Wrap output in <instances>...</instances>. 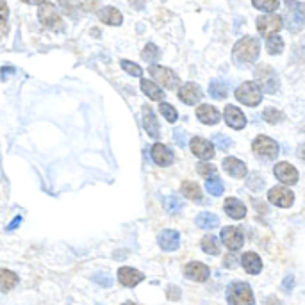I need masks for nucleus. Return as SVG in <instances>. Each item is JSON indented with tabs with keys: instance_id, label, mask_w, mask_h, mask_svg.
Listing matches in <instances>:
<instances>
[{
	"instance_id": "43",
	"label": "nucleus",
	"mask_w": 305,
	"mask_h": 305,
	"mask_svg": "<svg viewBox=\"0 0 305 305\" xmlns=\"http://www.w3.org/2000/svg\"><path fill=\"white\" fill-rule=\"evenodd\" d=\"M77 2L86 13H95L100 9V0H77Z\"/></svg>"
},
{
	"instance_id": "52",
	"label": "nucleus",
	"mask_w": 305,
	"mask_h": 305,
	"mask_svg": "<svg viewBox=\"0 0 305 305\" xmlns=\"http://www.w3.org/2000/svg\"><path fill=\"white\" fill-rule=\"evenodd\" d=\"M129 4H131L134 9H138V11H140V9L145 7V0H129Z\"/></svg>"
},
{
	"instance_id": "15",
	"label": "nucleus",
	"mask_w": 305,
	"mask_h": 305,
	"mask_svg": "<svg viewBox=\"0 0 305 305\" xmlns=\"http://www.w3.org/2000/svg\"><path fill=\"white\" fill-rule=\"evenodd\" d=\"M184 275H186L189 280H195V282H205V280L209 279L211 271L204 262L193 261V262H189V264H186Z\"/></svg>"
},
{
	"instance_id": "34",
	"label": "nucleus",
	"mask_w": 305,
	"mask_h": 305,
	"mask_svg": "<svg viewBox=\"0 0 305 305\" xmlns=\"http://www.w3.org/2000/svg\"><path fill=\"white\" fill-rule=\"evenodd\" d=\"M164 207H166V211H168V213L177 214V213H179V211H182L184 202L180 200L179 196L170 195V196H166V198H164Z\"/></svg>"
},
{
	"instance_id": "29",
	"label": "nucleus",
	"mask_w": 305,
	"mask_h": 305,
	"mask_svg": "<svg viewBox=\"0 0 305 305\" xmlns=\"http://www.w3.org/2000/svg\"><path fill=\"white\" fill-rule=\"evenodd\" d=\"M195 223L198 225L200 229H205V230H209V229H214L220 225V218L216 214L213 213H200L196 216Z\"/></svg>"
},
{
	"instance_id": "46",
	"label": "nucleus",
	"mask_w": 305,
	"mask_h": 305,
	"mask_svg": "<svg viewBox=\"0 0 305 305\" xmlns=\"http://www.w3.org/2000/svg\"><path fill=\"white\" fill-rule=\"evenodd\" d=\"M214 143L218 145L222 150H229L232 147V140H230V138H227V136H222V134L214 136Z\"/></svg>"
},
{
	"instance_id": "33",
	"label": "nucleus",
	"mask_w": 305,
	"mask_h": 305,
	"mask_svg": "<svg viewBox=\"0 0 305 305\" xmlns=\"http://www.w3.org/2000/svg\"><path fill=\"white\" fill-rule=\"evenodd\" d=\"M141 57H143L145 61L150 63V65H153V63L161 57V50L157 48V45L153 43H147V47L143 48V52H141Z\"/></svg>"
},
{
	"instance_id": "6",
	"label": "nucleus",
	"mask_w": 305,
	"mask_h": 305,
	"mask_svg": "<svg viewBox=\"0 0 305 305\" xmlns=\"http://www.w3.org/2000/svg\"><path fill=\"white\" fill-rule=\"evenodd\" d=\"M255 25H257V31L261 36L268 38L271 34H279V31L284 27V20L275 13H266L261 14V16L255 20Z\"/></svg>"
},
{
	"instance_id": "44",
	"label": "nucleus",
	"mask_w": 305,
	"mask_h": 305,
	"mask_svg": "<svg viewBox=\"0 0 305 305\" xmlns=\"http://www.w3.org/2000/svg\"><path fill=\"white\" fill-rule=\"evenodd\" d=\"M196 171H198L202 177L209 179V177H213V175L216 173V166L209 164V162H198V166H196Z\"/></svg>"
},
{
	"instance_id": "40",
	"label": "nucleus",
	"mask_w": 305,
	"mask_h": 305,
	"mask_svg": "<svg viewBox=\"0 0 305 305\" xmlns=\"http://www.w3.org/2000/svg\"><path fill=\"white\" fill-rule=\"evenodd\" d=\"M262 118H264V122L270 123V125H275V123H279L284 120V114L280 113L279 109H273V107H268V109H264V113H262Z\"/></svg>"
},
{
	"instance_id": "36",
	"label": "nucleus",
	"mask_w": 305,
	"mask_h": 305,
	"mask_svg": "<svg viewBox=\"0 0 305 305\" xmlns=\"http://www.w3.org/2000/svg\"><path fill=\"white\" fill-rule=\"evenodd\" d=\"M209 95L213 98H225L227 96V86L222 80H213L209 84Z\"/></svg>"
},
{
	"instance_id": "28",
	"label": "nucleus",
	"mask_w": 305,
	"mask_h": 305,
	"mask_svg": "<svg viewBox=\"0 0 305 305\" xmlns=\"http://www.w3.org/2000/svg\"><path fill=\"white\" fill-rule=\"evenodd\" d=\"M282 20H284V23H286V27H288L291 32H298L305 23L304 20H302L300 14H298L293 7H289L288 14H286V18H282Z\"/></svg>"
},
{
	"instance_id": "1",
	"label": "nucleus",
	"mask_w": 305,
	"mask_h": 305,
	"mask_svg": "<svg viewBox=\"0 0 305 305\" xmlns=\"http://www.w3.org/2000/svg\"><path fill=\"white\" fill-rule=\"evenodd\" d=\"M261 52V43L253 36H244L232 48V56L239 63H255Z\"/></svg>"
},
{
	"instance_id": "4",
	"label": "nucleus",
	"mask_w": 305,
	"mask_h": 305,
	"mask_svg": "<svg viewBox=\"0 0 305 305\" xmlns=\"http://www.w3.org/2000/svg\"><path fill=\"white\" fill-rule=\"evenodd\" d=\"M255 75V82L264 93H277L279 89V75L271 68L270 65H259L253 72Z\"/></svg>"
},
{
	"instance_id": "47",
	"label": "nucleus",
	"mask_w": 305,
	"mask_h": 305,
	"mask_svg": "<svg viewBox=\"0 0 305 305\" xmlns=\"http://www.w3.org/2000/svg\"><path fill=\"white\" fill-rule=\"evenodd\" d=\"M286 5L295 9V11H297V13L302 16V20L305 22V4H304V2H297V0H286Z\"/></svg>"
},
{
	"instance_id": "32",
	"label": "nucleus",
	"mask_w": 305,
	"mask_h": 305,
	"mask_svg": "<svg viewBox=\"0 0 305 305\" xmlns=\"http://www.w3.org/2000/svg\"><path fill=\"white\" fill-rule=\"evenodd\" d=\"M252 4L259 11L264 13H275L280 7V0H252Z\"/></svg>"
},
{
	"instance_id": "16",
	"label": "nucleus",
	"mask_w": 305,
	"mask_h": 305,
	"mask_svg": "<svg viewBox=\"0 0 305 305\" xmlns=\"http://www.w3.org/2000/svg\"><path fill=\"white\" fill-rule=\"evenodd\" d=\"M223 118H225V123L232 129H237L241 131L244 125H246V116L243 114V111L235 105H227L225 111H223Z\"/></svg>"
},
{
	"instance_id": "9",
	"label": "nucleus",
	"mask_w": 305,
	"mask_h": 305,
	"mask_svg": "<svg viewBox=\"0 0 305 305\" xmlns=\"http://www.w3.org/2000/svg\"><path fill=\"white\" fill-rule=\"evenodd\" d=\"M268 200L277 207H291L295 202V195L284 186H275L268 191Z\"/></svg>"
},
{
	"instance_id": "31",
	"label": "nucleus",
	"mask_w": 305,
	"mask_h": 305,
	"mask_svg": "<svg viewBox=\"0 0 305 305\" xmlns=\"http://www.w3.org/2000/svg\"><path fill=\"white\" fill-rule=\"evenodd\" d=\"M202 250L205 253H209V255H218L220 253V243L218 239L214 237V235H205L202 237Z\"/></svg>"
},
{
	"instance_id": "53",
	"label": "nucleus",
	"mask_w": 305,
	"mask_h": 305,
	"mask_svg": "<svg viewBox=\"0 0 305 305\" xmlns=\"http://www.w3.org/2000/svg\"><path fill=\"white\" fill-rule=\"evenodd\" d=\"M293 282H295V280H293L291 275H289V277H286V280H284V289H286V291H289V288H291Z\"/></svg>"
},
{
	"instance_id": "3",
	"label": "nucleus",
	"mask_w": 305,
	"mask_h": 305,
	"mask_svg": "<svg viewBox=\"0 0 305 305\" xmlns=\"http://www.w3.org/2000/svg\"><path fill=\"white\" fill-rule=\"evenodd\" d=\"M229 305H255L252 288L246 282H232L227 289Z\"/></svg>"
},
{
	"instance_id": "24",
	"label": "nucleus",
	"mask_w": 305,
	"mask_h": 305,
	"mask_svg": "<svg viewBox=\"0 0 305 305\" xmlns=\"http://www.w3.org/2000/svg\"><path fill=\"white\" fill-rule=\"evenodd\" d=\"M223 209H225V213L234 220H243L244 216H246V205L241 200H237V198H227V200H225V205H223Z\"/></svg>"
},
{
	"instance_id": "42",
	"label": "nucleus",
	"mask_w": 305,
	"mask_h": 305,
	"mask_svg": "<svg viewBox=\"0 0 305 305\" xmlns=\"http://www.w3.org/2000/svg\"><path fill=\"white\" fill-rule=\"evenodd\" d=\"M246 186H248L250 189H253V191H261V189L264 188V179H262L261 175L252 173L248 177V180H246Z\"/></svg>"
},
{
	"instance_id": "18",
	"label": "nucleus",
	"mask_w": 305,
	"mask_h": 305,
	"mask_svg": "<svg viewBox=\"0 0 305 305\" xmlns=\"http://www.w3.org/2000/svg\"><path fill=\"white\" fill-rule=\"evenodd\" d=\"M143 127L152 140H159V136H161V132H159V122H157V116L153 114L150 105H143Z\"/></svg>"
},
{
	"instance_id": "7",
	"label": "nucleus",
	"mask_w": 305,
	"mask_h": 305,
	"mask_svg": "<svg viewBox=\"0 0 305 305\" xmlns=\"http://www.w3.org/2000/svg\"><path fill=\"white\" fill-rule=\"evenodd\" d=\"M149 74L153 77V80H157V82L161 84L162 87H166V89H175L180 82L179 75L175 74L173 70H170V68H166V66L150 65Z\"/></svg>"
},
{
	"instance_id": "2",
	"label": "nucleus",
	"mask_w": 305,
	"mask_h": 305,
	"mask_svg": "<svg viewBox=\"0 0 305 305\" xmlns=\"http://www.w3.org/2000/svg\"><path fill=\"white\" fill-rule=\"evenodd\" d=\"M38 18H39V23L43 27H47V29H50V31L54 32L65 31V22H63L61 14L57 13V7L52 2L43 0L38 5Z\"/></svg>"
},
{
	"instance_id": "35",
	"label": "nucleus",
	"mask_w": 305,
	"mask_h": 305,
	"mask_svg": "<svg viewBox=\"0 0 305 305\" xmlns=\"http://www.w3.org/2000/svg\"><path fill=\"white\" fill-rule=\"evenodd\" d=\"M205 189H207V193H211L213 196H222L223 193V184L222 180L218 179V177H209L207 179V182H205Z\"/></svg>"
},
{
	"instance_id": "25",
	"label": "nucleus",
	"mask_w": 305,
	"mask_h": 305,
	"mask_svg": "<svg viewBox=\"0 0 305 305\" xmlns=\"http://www.w3.org/2000/svg\"><path fill=\"white\" fill-rule=\"evenodd\" d=\"M18 284V275L11 270H5V268H0V291L7 293L11 289L16 288Z\"/></svg>"
},
{
	"instance_id": "38",
	"label": "nucleus",
	"mask_w": 305,
	"mask_h": 305,
	"mask_svg": "<svg viewBox=\"0 0 305 305\" xmlns=\"http://www.w3.org/2000/svg\"><path fill=\"white\" fill-rule=\"evenodd\" d=\"M57 4H59V7H61V11L65 14H68V16L72 18H77V7L78 4L75 2V0H57Z\"/></svg>"
},
{
	"instance_id": "30",
	"label": "nucleus",
	"mask_w": 305,
	"mask_h": 305,
	"mask_svg": "<svg viewBox=\"0 0 305 305\" xmlns=\"http://www.w3.org/2000/svg\"><path fill=\"white\" fill-rule=\"evenodd\" d=\"M266 50L271 56H277L284 50V39L279 34H271L266 38Z\"/></svg>"
},
{
	"instance_id": "37",
	"label": "nucleus",
	"mask_w": 305,
	"mask_h": 305,
	"mask_svg": "<svg viewBox=\"0 0 305 305\" xmlns=\"http://www.w3.org/2000/svg\"><path fill=\"white\" fill-rule=\"evenodd\" d=\"M159 111H161V114L170 123H175V122H177V118H179V113H177V109H175L171 104H168V102H161V105H159Z\"/></svg>"
},
{
	"instance_id": "45",
	"label": "nucleus",
	"mask_w": 305,
	"mask_h": 305,
	"mask_svg": "<svg viewBox=\"0 0 305 305\" xmlns=\"http://www.w3.org/2000/svg\"><path fill=\"white\" fill-rule=\"evenodd\" d=\"M93 282H96L98 286H102V288H111V286H113V277L102 271V273L93 275Z\"/></svg>"
},
{
	"instance_id": "50",
	"label": "nucleus",
	"mask_w": 305,
	"mask_h": 305,
	"mask_svg": "<svg viewBox=\"0 0 305 305\" xmlns=\"http://www.w3.org/2000/svg\"><path fill=\"white\" fill-rule=\"evenodd\" d=\"M179 297H180V291L175 288V286L168 289V298H171V300H179Z\"/></svg>"
},
{
	"instance_id": "54",
	"label": "nucleus",
	"mask_w": 305,
	"mask_h": 305,
	"mask_svg": "<svg viewBox=\"0 0 305 305\" xmlns=\"http://www.w3.org/2000/svg\"><path fill=\"white\" fill-rule=\"evenodd\" d=\"M14 72H16V70H14V68H11V66H4V68H2V78L5 80V75H7V74H14Z\"/></svg>"
},
{
	"instance_id": "14",
	"label": "nucleus",
	"mask_w": 305,
	"mask_h": 305,
	"mask_svg": "<svg viewBox=\"0 0 305 305\" xmlns=\"http://www.w3.org/2000/svg\"><path fill=\"white\" fill-rule=\"evenodd\" d=\"M179 98L186 105H195L202 98V89L198 84L195 82H186L184 86L179 87Z\"/></svg>"
},
{
	"instance_id": "19",
	"label": "nucleus",
	"mask_w": 305,
	"mask_h": 305,
	"mask_svg": "<svg viewBox=\"0 0 305 305\" xmlns=\"http://www.w3.org/2000/svg\"><path fill=\"white\" fill-rule=\"evenodd\" d=\"M191 152L196 157H200L204 161L213 159L214 157V145L211 141L204 140V138H193L191 140Z\"/></svg>"
},
{
	"instance_id": "17",
	"label": "nucleus",
	"mask_w": 305,
	"mask_h": 305,
	"mask_svg": "<svg viewBox=\"0 0 305 305\" xmlns=\"http://www.w3.org/2000/svg\"><path fill=\"white\" fill-rule=\"evenodd\" d=\"M150 155L157 166H170L173 162V152L162 143H153L150 149Z\"/></svg>"
},
{
	"instance_id": "10",
	"label": "nucleus",
	"mask_w": 305,
	"mask_h": 305,
	"mask_svg": "<svg viewBox=\"0 0 305 305\" xmlns=\"http://www.w3.org/2000/svg\"><path fill=\"white\" fill-rule=\"evenodd\" d=\"M145 280V275L140 270L131 266H122L118 270V282L125 286V288H136L140 282Z\"/></svg>"
},
{
	"instance_id": "26",
	"label": "nucleus",
	"mask_w": 305,
	"mask_h": 305,
	"mask_svg": "<svg viewBox=\"0 0 305 305\" xmlns=\"http://www.w3.org/2000/svg\"><path fill=\"white\" fill-rule=\"evenodd\" d=\"M141 89H143V93L149 96L150 100L161 102L164 98V93H162L161 87L157 86V82H152L149 78H141Z\"/></svg>"
},
{
	"instance_id": "55",
	"label": "nucleus",
	"mask_w": 305,
	"mask_h": 305,
	"mask_svg": "<svg viewBox=\"0 0 305 305\" xmlns=\"http://www.w3.org/2000/svg\"><path fill=\"white\" fill-rule=\"evenodd\" d=\"M22 2H25V4H41V2H43V0H22Z\"/></svg>"
},
{
	"instance_id": "11",
	"label": "nucleus",
	"mask_w": 305,
	"mask_h": 305,
	"mask_svg": "<svg viewBox=\"0 0 305 305\" xmlns=\"http://www.w3.org/2000/svg\"><path fill=\"white\" fill-rule=\"evenodd\" d=\"M222 243L227 246L230 252H235V250H239L244 243V235L239 229L235 227H225L222 230Z\"/></svg>"
},
{
	"instance_id": "27",
	"label": "nucleus",
	"mask_w": 305,
	"mask_h": 305,
	"mask_svg": "<svg viewBox=\"0 0 305 305\" xmlns=\"http://www.w3.org/2000/svg\"><path fill=\"white\" fill-rule=\"evenodd\" d=\"M180 191H182V195L186 196V198H189V200L202 202V189L196 182L186 180V182H182V186H180Z\"/></svg>"
},
{
	"instance_id": "56",
	"label": "nucleus",
	"mask_w": 305,
	"mask_h": 305,
	"mask_svg": "<svg viewBox=\"0 0 305 305\" xmlns=\"http://www.w3.org/2000/svg\"><path fill=\"white\" fill-rule=\"evenodd\" d=\"M122 305H138V304H134V302H125V304H122Z\"/></svg>"
},
{
	"instance_id": "13",
	"label": "nucleus",
	"mask_w": 305,
	"mask_h": 305,
	"mask_svg": "<svg viewBox=\"0 0 305 305\" xmlns=\"http://www.w3.org/2000/svg\"><path fill=\"white\" fill-rule=\"evenodd\" d=\"M157 243L164 252H175L180 246V234L177 230L166 229V230H162L161 234L157 235Z\"/></svg>"
},
{
	"instance_id": "20",
	"label": "nucleus",
	"mask_w": 305,
	"mask_h": 305,
	"mask_svg": "<svg viewBox=\"0 0 305 305\" xmlns=\"http://www.w3.org/2000/svg\"><path fill=\"white\" fill-rule=\"evenodd\" d=\"M98 18H100V22L105 23V25H111V27H118L123 23V14L120 9L113 7V5H105V7L98 9Z\"/></svg>"
},
{
	"instance_id": "41",
	"label": "nucleus",
	"mask_w": 305,
	"mask_h": 305,
	"mask_svg": "<svg viewBox=\"0 0 305 305\" xmlns=\"http://www.w3.org/2000/svg\"><path fill=\"white\" fill-rule=\"evenodd\" d=\"M120 66H122L123 70H125L129 75H132V77H141V75H143V68H141L140 65H136V63H132V61H127V59H122V61H120Z\"/></svg>"
},
{
	"instance_id": "8",
	"label": "nucleus",
	"mask_w": 305,
	"mask_h": 305,
	"mask_svg": "<svg viewBox=\"0 0 305 305\" xmlns=\"http://www.w3.org/2000/svg\"><path fill=\"white\" fill-rule=\"evenodd\" d=\"M252 149L262 159H275V157L279 155V145H277V141L268 138V136H257L253 140Z\"/></svg>"
},
{
	"instance_id": "21",
	"label": "nucleus",
	"mask_w": 305,
	"mask_h": 305,
	"mask_svg": "<svg viewBox=\"0 0 305 305\" xmlns=\"http://www.w3.org/2000/svg\"><path fill=\"white\" fill-rule=\"evenodd\" d=\"M196 118L200 120L204 125H216L220 122V111L214 107V105H209V104H202L198 109H196Z\"/></svg>"
},
{
	"instance_id": "12",
	"label": "nucleus",
	"mask_w": 305,
	"mask_h": 305,
	"mask_svg": "<svg viewBox=\"0 0 305 305\" xmlns=\"http://www.w3.org/2000/svg\"><path fill=\"white\" fill-rule=\"evenodd\" d=\"M273 173H275V177L280 180V182L288 184V186L298 182V171H297V168H295L293 164H289V162H286V161L279 162V164H275Z\"/></svg>"
},
{
	"instance_id": "48",
	"label": "nucleus",
	"mask_w": 305,
	"mask_h": 305,
	"mask_svg": "<svg viewBox=\"0 0 305 305\" xmlns=\"http://www.w3.org/2000/svg\"><path fill=\"white\" fill-rule=\"evenodd\" d=\"M173 138H175V143L179 145V147H186V143H188V134L182 129H175Z\"/></svg>"
},
{
	"instance_id": "22",
	"label": "nucleus",
	"mask_w": 305,
	"mask_h": 305,
	"mask_svg": "<svg viewBox=\"0 0 305 305\" xmlns=\"http://www.w3.org/2000/svg\"><path fill=\"white\" fill-rule=\"evenodd\" d=\"M223 170L227 171L230 177L234 179H243L244 175H246V164L239 159H235V157H227V159H223Z\"/></svg>"
},
{
	"instance_id": "49",
	"label": "nucleus",
	"mask_w": 305,
	"mask_h": 305,
	"mask_svg": "<svg viewBox=\"0 0 305 305\" xmlns=\"http://www.w3.org/2000/svg\"><path fill=\"white\" fill-rule=\"evenodd\" d=\"M20 223H22V216H16V218H14L13 222L9 223V225H7V229H5V230H7V232L14 230V229H18V227H20Z\"/></svg>"
},
{
	"instance_id": "39",
	"label": "nucleus",
	"mask_w": 305,
	"mask_h": 305,
	"mask_svg": "<svg viewBox=\"0 0 305 305\" xmlns=\"http://www.w3.org/2000/svg\"><path fill=\"white\" fill-rule=\"evenodd\" d=\"M7 18H9V7L5 0H0V36L7 34Z\"/></svg>"
},
{
	"instance_id": "51",
	"label": "nucleus",
	"mask_w": 305,
	"mask_h": 305,
	"mask_svg": "<svg viewBox=\"0 0 305 305\" xmlns=\"http://www.w3.org/2000/svg\"><path fill=\"white\" fill-rule=\"evenodd\" d=\"M237 264V259H234V255H227L225 257V266L227 268H234Z\"/></svg>"
},
{
	"instance_id": "5",
	"label": "nucleus",
	"mask_w": 305,
	"mask_h": 305,
	"mask_svg": "<svg viewBox=\"0 0 305 305\" xmlns=\"http://www.w3.org/2000/svg\"><path fill=\"white\" fill-rule=\"evenodd\" d=\"M235 98L244 105L255 107L261 104L262 100V91L257 86V82H243L237 89H235Z\"/></svg>"
},
{
	"instance_id": "23",
	"label": "nucleus",
	"mask_w": 305,
	"mask_h": 305,
	"mask_svg": "<svg viewBox=\"0 0 305 305\" xmlns=\"http://www.w3.org/2000/svg\"><path fill=\"white\" fill-rule=\"evenodd\" d=\"M241 264H243L244 271L250 275H259L262 270V261L255 252H246L241 257Z\"/></svg>"
}]
</instances>
